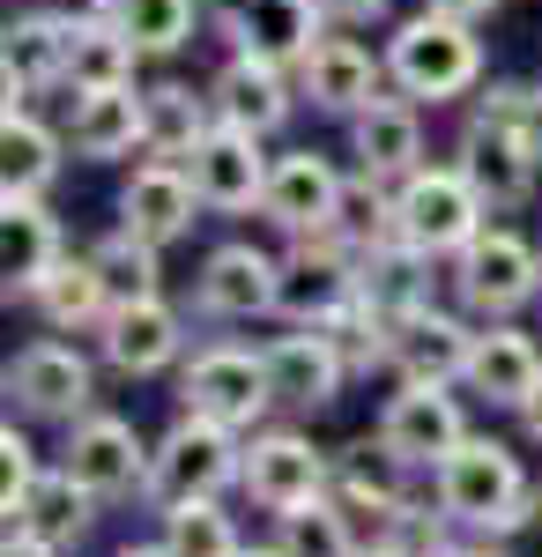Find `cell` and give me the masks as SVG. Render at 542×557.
<instances>
[{"label": "cell", "mask_w": 542, "mask_h": 557, "mask_svg": "<svg viewBox=\"0 0 542 557\" xmlns=\"http://www.w3.org/2000/svg\"><path fill=\"white\" fill-rule=\"evenodd\" d=\"M379 60H386V89H402L417 104H454L468 89H483V38H476V23L439 15V8H417L409 23H394Z\"/></svg>", "instance_id": "1"}, {"label": "cell", "mask_w": 542, "mask_h": 557, "mask_svg": "<svg viewBox=\"0 0 542 557\" xmlns=\"http://www.w3.org/2000/svg\"><path fill=\"white\" fill-rule=\"evenodd\" d=\"M431 498L446 506L454 528H476L483 543L498 535L513 506L528 498V475H520V454L505 438H460L454 454L431 469Z\"/></svg>", "instance_id": "2"}, {"label": "cell", "mask_w": 542, "mask_h": 557, "mask_svg": "<svg viewBox=\"0 0 542 557\" xmlns=\"http://www.w3.org/2000/svg\"><path fill=\"white\" fill-rule=\"evenodd\" d=\"M231 483H246V438L215 417L178 409V424L157 438V469H149V498L157 506H186V498H223Z\"/></svg>", "instance_id": "3"}, {"label": "cell", "mask_w": 542, "mask_h": 557, "mask_svg": "<svg viewBox=\"0 0 542 557\" xmlns=\"http://www.w3.org/2000/svg\"><path fill=\"white\" fill-rule=\"evenodd\" d=\"M446 275H454L460 312H476V320H513V312L542 290V246H528V238L505 231V223H483V231L446 260Z\"/></svg>", "instance_id": "4"}, {"label": "cell", "mask_w": 542, "mask_h": 557, "mask_svg": "<svg viewBox=\"0 0 542 557\" xmlns=\"http://www.w3.org/2000/svg\"><path fill=\"white\" fill-rule=\"evenodd\" d=\"M394 223H402V238L423 246L431 260H454L483 223H491V201L468 186L460 164H423L394 186Z\"/></svg>", "instance_id": "5"}, {"label": "cell", "mask_w": 542, "mask_h": 557, "mask_svg": "<svg viewBox=\"0 0 542 557\" xmlns=\"http://www.w3.org/2000/svg\"><path fill=\"white\" fill-rule=\"evenodd\" d=\"M178 401L194 417H215L231 431H252L268 409H275V386H268V357L260 349H238V343H209L186 357L178 372Z\"/></svg>", "instance_id": "6"}, {"label": "cell", "mask_w": 542, "mask_h": 557, "mask_svg": "<svg viewBox=\"0 0 542 557\" xmlns=\"http://www.w3.org/2000/svg\"><path fill=\"white\" fill-rule=\"evenodd\" d=\"M357 283H365V253L342 246L334 231H305V238H291V253H283L275 312L291 327H320L328 312H342V305L357 298Z\"/></svg>", "instance_id": "7"}, {"label": "cell", "mask_w": 542, "mask_h": 557, "mask_svg": "<svg viewBox=\"0 0 542 557\" xmlns=\"http://www.w3.org/2000/svg\"><path fill=\"white\" fill-rule=\"evenodd\" d=\"M67 15H52L30 0L23 15H8L0 30V112H30L45 89H67Z\"/></svg>", "instance_id": "8"}, {"label": "cell", "mask_w": 542, "mask_h": 557, "mask_svg": "<svg viewBox=\"0 0 542 557\" xmlns=\"http://www.w3.org/2000/svg\"><path fill=\"white\" fill-rule=\"evenodd\" d=\"M454 164L468 172V186L491 201V215L528 209V201H535L542 157H535V141H528V127H513V120H483V112H468Z\"/></svg>", "instance_id": "9"}, {"label": "cell", "mask_w": 542, "mask_h": 557, "mask_svg": "<svg viewBox=\"0 0 542 557\" xmlns=\"http://www.w3.org/2000/svg\"><path fill=\"white\" fill-rule=\"evenodd\" d=\"M60 469L104 506V498H134V491H149L157 446L126 424V417H97V409H89L83 424H67V461H60Z\"/></svg>", "instance_id": "10"}, {"label": "cell", "mask_w": 542, "mask_h": 557, "mask_svg": "<svg viewBox=\"0 0 542 557\" xmlns=\"http://www.w3.org/2000/svg\"><path fill=\"white\" fill-rule=\"evenodd\" d=\"M468 438V417H460V394L439 380H402V394L379 409V446L402 461V469H439Z\"/></svg>", "instance_id": "11"}, {"label": "cell", "mask_w": 542, "mask_h": 557, "mask_svg": "<svg viewBox=\"0 0 542 557\" xmlns=\"http://www.w3.org/2000/svg\"><path fill=\"white\" fill-rule=\"evenodd\" d=\"M186 172H194V186H201V209H209V215H260L275 157H268V141H260V134L223 127V120H215L209 141L186 157Z\"/></svg>", "instance_id": "12"}, {"label": "cell", "mask_w": 542, "mask_h": 557, "mask_svg": "<svg viewBox=\"0 0 542 557\" xmlns=\"http://www.w3.org/2000/svg\"><path fill=\"white\" fill-rule=\"evenodd\" d=\"M89 394H97V372L75 343H30L8 357V401L45 424H83Z\"/></svg>", "instance_id": "13"}, {"label": "cell", "mask_w": 542, "mask_h": 557, "mask_svg": "<svg viewBox=\"0 0 542 557\" xmlns=\"http://www.w3.org/2000/svg\"><path fill=\"white\" fill-rule=\"evenodd\" d=\"M215 30H223L231 52L275 60V67H291V75H297V60L328 38V15H320V0H223Z\"/></svg>", "instance_id": "14"}, {"label": "cell", "mask_w": 542, "mask_h": 557, "mask_svg": "<svg viewBox=\"0 0 542 557\" xmlns=\"http://www.w3.org/2000/svg\"><path fill=\"white\" fill-rule=\"evenodd\" d=\"M209 97H215V120H223V127H246V134H260V141L283 134L291 112L305 104L291 67L252 60V52H223V67L209 75Z\"/></svg>", "instance_id": "15"}, {"label": "cell", "mask_w": 542, "mask_h": 557, "mask_svg": "<svg viewBox=\"0 0 542 557\" xmlns=\"http://www.w3.org/2000/svg\"><path fill=\"white\" fill-rule=\"evenodd\" d=\"M297 97L312 112L357 120L372 97H386V60H372V45H357L349 30H328V38L297 60Z\"/></svg>", "instance_id": "16"}, {"label": "cell", "mask_w": 542, "mask_h": 557, "mask_svg": "<svg viewBox=\"0 0 542 557\" xmlns=\"http://www.w3.org/2000/svg\"><path fill=\"white\" fill-rule=\"evenodd\" d=\"M275 290H283V253H268L252 238L215 246L194 275V305L209 320H260V312H275Z\"/></svg>", "instance_id": "17"}, {"label": "cell", "mask_w": 542, "mask_h": 557, "mask_svg": "<svg viewBox=\"0 0 542 557\" xmlns=\"http://www.w3.org/2000/svg\"><path fill=\"white\" fill-rule=\"evenodd\" d=\"M97 349L104 364L126 372V380H149V372H171L186 357V312L171 298H134V305H112L104 327H97Z\"/></svg>", "instance_id": "18"}, {"label": "cell", "mask_w": 542, "mask_h": 557, "mask_svg": "<svg viewBox=\"0 0 542 557\" xmlns=\"http://www.w3.org/2000/svg\"><path fill=\"white\" fill-rule=\"evenodd\" d=\"M246 491L252 506L268 513H291L305 498H328L334 491V461L305 438V431H260L246 446Z\"/></svg>", "instance_id": "19"}, {"label": "cell", "mask_w": 542, "mask_h": 557, "mask_svg": "<svg viewBox=\"0 0 542 557\" xmlns=\"http://www.w3.org/2000/svg\"><path fill=\"white\" fill-rule=\"evenodd\" d=\"M120 223L134 231V238H149V246L194 238V223H201V186H194V172L171 164V157L134 164V178L120 186Z\"/></svg>", "instance_id": "20"}, {"label": "cell", "mask_w": 542, "mask_h": 557, "mask_svg": "<svg viewBox=\"0 0 542 557\" xmlns=\"http://www.w3.org/2000/svg\"><path fill=\"white\" fill-rule=\"evenodd\" d=\"M349 157H357V172L386 178V186H402L409 172H423V104L417 97H372L357 120H349Z\"/></svg>", "instance_id": "21"}, {"label": "cell", "mask_w": 542, "mask_h": 557, "mask_svg": "<svg viewBox=\"0 0 542 557\" xmlns=\"http://www.w3.org/2000/svg\"><path fill=\"white\" fill-rule=\"evenodd\" d=\"M67 260V238H60V215L45 209L38 194H0V268H8V283H0V298H30L45 275Z\"/></svg>", "instance_id": "22"}, {"label": "cell", "mask_w": 542, "mask_h": 557, "mask_svg": "<svg viewBox=\"0 0 542 557\" xmlns=\"http://www.w3.org/2000/svg\"><path fill=\"white\" fill-rule=\"evenodd\" d=\"M468 349H476V327H468L460 312H446V305H423L409 320H394V335H386V372L454 386L460 372H468Z\"/></svg>", "instance_id": "23"}, {"label": "cell", "mask_w": 542, "mask_h": 557, "mask_svg": "<svg viewBox=\"0 0 542 557\" xmlns=\"http://www.w3.org/2000/svg\"><path fill=\"white\" fill-rule=\"evenodd\" d=\"M334 201H342V172H334L320 149H283L275 172H268V201L260 215L283 231V238H305V231H328Z\"/></svg>", "instance_id": "24"}, {"label": "cell", "mask_w": 542, "mask_h": 557, "mask_svg": "<svg viewBox=\"0 0 542 557\" xmlns=\"http://www.w3.org/2000/svg\"><path fill=\"white\" fill-rule=\"evenodd\" d=\"M460 386H468L476 401H491V409H528V394L542 386V349L528 343L513 320H483Z\"/></svg>", "instance_id": "25"}, {"label": "cell", "mask_w": 542, "mask_h": 557, "mask_svg": "<svg viewBox=\"0 0 542 557\" xmlns=\"http://www.w3.org/2000/svg\"><path fill=\"white\" fill-rule=\"evenodd\" d=\"M268 357V386H275V401L297 409V417H312V409H328L342 380H349V364H342V349L320 335V327H297V335H275V343L260 349Z\"/></svg>", "instance_id": "26"}, {"label": "cell", "mask_w": 542, "mask_h": 557, "mask_svg": "<svg viewBox=\"0 0 542 557\" xmlns=\"http://www.w3.org/2000/svg\"><path fill=\"white\" fill-rule=\"evenodd\" d=\"M67 149L89 164H120L141 149V89H83L67 97Z\"/></svg>", "instance_id": "27"}, {"label": "cell", "mask_w": 542, "mask_h": 557, "mask_svg": "<svg viewBox=\"0 0 542 557\" xmlns=\"http://www.w3.org/2000/svg\"><path fill=\"white\" fill-rule=\"evenodd\" d=\"M215 127V97L194 83H157L141 89V157H171L186 164Z\"/></svg>", "instance_id": "28"}, {"label": "cell", "mask_w": 542, "mask_h": 557, "mask_svg": "<svg viewBox=\"0 0 542 557\" xmlns=\"http://www.w3.org/2000/svg\"><path fill=\"white\" fill-rule=\"evenodd\" d=\"M89 520H97V498H89L83 483L67 469H45L15 506H8V535H38L52 550H67V543H83Z\"/></svg>", "instance_id": "29"}, {"label": "cell", "mask_w": 542, "mask_h": 557, "mask_svg": "<svg viewBox=\"0 0 542 557\" xmlns=\"http://www.w3.org/2000/svg\"><path fill=\"white\" fill-rule=\"evenodd\" d=\"M67 164V127H45L38 112H0V194H52Z\"/></svg>", "instance_id": "30"}, {"label": "cell", "mask_w": 542, "mask_h": 557, "mask_svg": "<svg viewBox=\"0 0 542 557\" xmlns=\"http://www.w3.org/2000/svg\"><path fill=\"white\" fill-rule=\"evenodd\" d=\"M431 268H439V260L423 253V246L386 238V246H372V253H365V283H357V290H365V305H379L386 320H409V312H423V305H431V283H439Z\"/></svg>", "instance_id": "31"}, {"label": "cell", "mask_w": 542, "mask_h": 557, "mask_svg": "<svg viewBox=\"0 0 542 557\" xmlns=\"http://www.w3.org/2000/svg\"><path fill=\"white\" fill-rule=\"evenodd\" d=\"M134 38H126L112 15H97V23H75L67 30V89L83 97V89H126L134 83Z\"/></svg>", "instance_id": "32"}, {"label": "cell", "mask_w": 542, "mask_h": 557, "mask_svg": "<svg viewBox=\"0 0 542 557\" xmlns=\"http://www.w3.org/2000/svg\"><path fill=\"white\" fill-rule=\"evenodd\" d=\"M30 305H38L45 327H60V335L75 327V335H83V327H104L112 290H104V275H97V268H89V253H83V260H60L38 290H30Z\"/></svg>", "instance_id": "33"}, {"label": "cell", "mask_w": 542, "mask_h": 557, "mask_svg": "<svg viewBox=\"0 0 542 557\" xmlns=\"http://www.w3.org/2000/svg\"><path fill=\"white\" fill-rule=\"evenodd\" d=\"M334 498L349 506V513H372L386 520L394 506H402V461L372 438H357V446H342V461H334Z\"/></svg>", "instance_id": "34"}, {"label": "cell", "mask_w": 542, "mask_h": 557, "mask_svg": "<svg viewBox=\"0 0 542 557\" xmlns=\"http://www.w3.org/2000/svg\"><path fill=\"white\" fill-rule=\"evenodd\" d=\"M89 268L104 275V290L112 305H134V298H164V246H149V238H134V231H104L97 246H89Z\"/></svg>", "instance_id": "35"}, {"label": "cell", "mask_w": 542, "mask_h": 557, "mask_svg": "<svg viewBox=\"0 0 542 557\" xmlns=\"http://www.w3.org/2000/svg\"><path fill=\"white\" fill-rule=\"evenodd\" d=\"M112 23L134 38L141 60H171L201 30V0H112Z\"/></svg>", "instance_id": "36"}, {"label": "cell", "mask_w": 542, "mask_h": 557, "mask_svg": "<svg viewBox=\"0 0 542 557\" xmlns=\"http://www.w3.org/2000/svg\"><path fill=\"white\" fill-rule=\"evenodd\" d=\"M275 543L291 557H365V543H357V528H349V506L342 498H305V506H291V513H275Z\"/></svg>", "instance_id": "37"}, {"label": "cell", "mask_w": 542, "mask_h": 557, "mask_svg": "<svg viewBox=\"0 0 542 557\" xmlns=\"http://www.w3.org/2000/svg\"><path fill=\"white\" fill-rule=\"evenodd\" d=\"M342 246H357V253H372L386 238H402V223H394V186L372 172L342 178V201H334V223H328Z\"/></svg>", "instance_id": "38"}, {"label": "cell", "mask_w": 542, "mask_h": 557, "mask_svg": "<svg viewBox=\"0 0 542 557\" xmlns=\"http://www.w3.org/2000/svg\"><path fill=\"white\" fill-rule=\"evenodd\" d=\"M171 557H238V528L215 498H186V506H164V535H157Z\"/></svg>", "instance_id": "39"}, {"label": "cell", "mask_w": 542, "mask_h": 557, "mask_svg": "<svg viewBox=\"0 0 542 557\" xmlns=\"http://www.w3.org/2000/svg\"><path fill=\"white\" fill-rule=\"evenodd\" d=\"M446 506H417V498H402L394 513L379 520V543H394V550H409V557H446L454 543H446Z\"/></svg>", "instance_id": "40"}, {"label": "cell", "mask_w": 542, "mask_h": 557, "mask_svg": "<svg viewBox=\"0 0 542 557\" xmlns=\"http://www.w3.org/2000/svg\"><path fill=\"white\" fill-rule=\"evenodd\" d=\"M0 469H8V491H0V513H8V506H15V498H23V491H30V483H38V454H30V438H23V431L8 424L0 431Z\"/></svg>", "instance_id": "41"}, {"label": "cell", "mask_w": 542, "mask_h": 557, "mask_svg": "<svg viewBox=\"0 0 542 557\" xmlns=\"http://www.w3.org/2000/svg\"><path fill=\"white\" fill-rule=\"evenodd\" d=\"M386 8L394 0H320L328 30H372V23H386Z\"/></svg>", "instance_id": "42"}, {"label": "cell", "mask_w": 542, "mask_h": 557, "mask_svg": "<svg viewBox=\"0 0 542 557\" xmlns=\"http://www.w3.org/2000/svg\"><path fill=\"white\" fill-rule=\"evenodd\" d=\"M476 112L483 120H513V127H528V83H491L476 97Z\"/></svg>", "instance_id": "43"}, {"label": "cell", "mask_w": 542, "mask_h": 557, "mask_svg": "<svg viewBox=\"0 0 542 557\" xmlns=\"http://www.w3.org/2000/svg\"><path fill=\"white\" fill-rule=\"evenodd\" d=\"M423 8H439V15H460V23H483V15H498V0H423Z\"/></svg>", "instance_id": "44"}, {"label": "cell", "mask_w": 542, "mask_h": 557, "mask_svg": "<svg viewBox=\"0 0 542 557\" xmlns=\"http://www.w3.org/2000/svg\"><path fill=\"white\" fill-rule=\"evenodd\" d=\"M52 15H67V23H97V15H112V0H45Z\"/></svg>", "instance_id": "45"}, {"label": "cell", "mask_w": 542, "mask_h": 557, "mask_svg": "<svg viewBox=\"0 0 542 557\" xmlns=\"http://www.w3.org/2000/svg\"><path fill=\"white\" fill-rule=\"evenodd\" d=\"M0 557H60V550L38 543V535H8V550H0Z\"/></svg>", "instance_id": "46"}, {"label": "cell", "mask_w": 542, "mask_h": 557, "mask_svg": "<svg viewBox=\"0 0 542 557\" xmlns=\"http://www.w3.org/2000/svg\"><path fill=\"white\" fill-rule=\"evenodd\" d=\"M528 141H535V157H542V83H528Z\"/></svg>", "instance_id": "47"}, {"label": "cell", "mask_w": 542, "mask_h": 557, "mask_svg": "<svg viewBox=\"0 0 542 557\" xmlns=\"http://www.w3.org/2000/svg\"><path fill=\"white\" fill-rule=\"evenodd\" d=\"M520 431H528V438H535V446H542V386H535V394H528V409H520Z\"/></svg>", "instance_id": "48"}, {"label": "cell", "mask_w": 542, "mask_h": 557, "mask_svg": "<svg viewBox=\"0 0 542 557\" xmlns=\"http://www.w3.org/2000/svg\"><path fill=\"white\" fill-rule=\"evenodd\" d=\"M446 557H513V550H505V543H454Z\"/></svg>", "instance_id": "49"}, {"label": "cell", "mask_w": 542, "mask_h": 557, "mask_svg": "<svg viewBox=\"0 0 542 557\" xmlns=\"http://www.w3.org/2000/svg\"><path fill=\"white\" fill-rule=\"evenodd\" d=\"M120 557H171V550H164V543H126Z\"/></svg>", "instance_id": "50"}, {"label": "cell", "mask_w": 542, "mask_h": 557, "mask_svg": "<svg viewBox=\"0 0 542 557\" xmlns=\"http://www.w3.org/2000/svg\"><path fill=\"white\" fill-rule=\"evenodd\" d=\"M365 557H409V550H394V543H365Z\"/></svg>", "instance_id": "51"}, {"label": "cell", "mask_w": 542, "mask_h": 557, "mask_svg": "<svg viewBox=\"0 0 542 557\" xmlns=\"http://www.w3.org/2000/svg\"><path fill=\"white\" fill-rule=\"evenodd\" d=\"M238 557H291V550H283V543H268V550H238Z\"/></svg>", "instance_id": "52"}]
</instances>
